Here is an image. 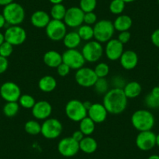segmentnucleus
Listing matches in <instances>:
<instances>
[{"mask_svg":"<svg viewBox=\"0 0 159 159\" xmlns=\"http://www.w3.org/2000/svg\"><path fill=\"white\" fill-rule=\"evenodd\" d=\"M128 98L123 88H113L108 90L103 97L102 104L109 114L119 115L123 113L127 107Z\"/></svg>","mask_w":159,"mask_h":159,"instance_id":"nucleus-1","label":"nucleus"},{"mask_svg":"<svg viewBox=\"0 0 159 159\" xmlns=\"http://www.w3.org/2000/svg\"><path fill=\"white\" fill-rule=\"evenodd\" d=\"M131 123L139 132L151 130L155 124V119L153 113L149 110L139 109L133 113Z\"/></svg>","mask_w":159,"mask_h":159,"instance_id":"nucleus-2","label":"nucleus"},{"mask_svg":"<svg viewBox=\"0 0 159 159\" xmlns=\"http://www.w3.org/2000/svg\"><path fill=\"white\" fill-rule=\"evenodd\" d=\"M94 38L100 43H106L113 38L115 27L113 22L109 20H101L94 26Z\"/></svg>","mask_w":159,"mask_h":159,"instance_id":"nucleus-3","label":"nucleus"},{"mask_svg":"<svg viewBox=\"0 0 159 159\" xmlns=\"http://www.w3.org/2000/svg\"><path fill=\"white\" fill-rule=\"evenodd\" d=\"M2 15L10 26L20 25L25 19V10L20 4L13 2L4 7Z\"/></svg>","mask_w":159,"mask_h":159,"instance_id":"nucleus-4","label":"nucleus"},{"mask_svg":"<svg viewBox=\"0 0 159 159\" xmlns=\"http://www.w3.org/2000/svg\"><path fill=\"white\" fill-rule=\"evenodd\" d=\"M65 112L67 118L73 122H80L88 116V109L85 108L84 102L78 99H72L66 103Z\"/></svg>","mask_w":159,"mask_h":159,"instance_id":"nucleus-5","label":"nucleus"},{"mask_svg":"<svg viewBox=\"0 0 159 159\" xmlns=\"http://www.w3.org/2000/svg\"><path fill=\"white\" fill-rule=\"evenodd\" d=\"M81 52L85 61L88 62H96L100 60L104 54L102 44L96 40L87 42L82 48Z\"/></svg>","mask_w":159,"mask_h":159,"instance_id":"nucleus-6","label":"nucleus"},{"mask_svg":"<svg viewBox=\"0 0 159 159\" xmlns=\"http://www.w3.org/2000/svg\"><path fill=\"white\" fill-rule=\"evenodd\" d=\"M62 124L59 119L55 118H48L44 120L42 124L41 134L45 138L54 140L58 138L62 133Z\"/></svg>","mask_w":159,"mask_h":159,"instance_id":"nucleus-7","label":"nucleus"},{"mask_svg":"<svg viewBox=\"0 0 159 159\" xmlns=\"http://www.w3.org/2000/svg\"><path fill=\"white\" fill-rule=\"evenodd\" d=\"M6 42H9L13 46L23 45L27 39V32L20 25L10 26L4 33Z\"/></svg>","mask_w":159,"mask_h":159,"instance_id":"nucleus-8","label":"nucleus"},{"mask_svg":"<svg viewBox=\"0 0 159 159\" xmlns=\"http://www.w3.org/2000/svg\"><path fill=\"white\" fill-rule=\"evenodd\" d=\"M62 62L66 64L71 70H77L84 66L85 61L81 51L76 48L66 49L62 54Z\"/></svg>","mask_w":159,"mask_h":159,"instance_id":"nucleus-9","label":"nucleus"},{"mask_svg":"<svg viewBox=\"0 0 159 159\" xmlns=\"http://www.w3.org/2000/svg\"><path fill=\"white\" fill-rule=\"evenodd\" d=\"M66 27L67 26L63 20L52 19L45 27V33L50 40L53 42H59L62 41L65 35L66 34Z\"/></svg>","mask_w":159,"mask_h":159,"instance_id":"nucleus-10","label":"nucleus"},{"mask_svg":"<svg viewBox=\"0 0 159 159\" xmlns=\"http://www.w3.org/2000/svg\"><path fill=\"white\" fill-rule=\"evenodd\" d=\"M98 76L94 70L89 67H82L76 70L75 73V80L79 86L82 88H91L94 87L97 81Z\"/></svg>","mask_w":159,"mask_h":159,"instance_id":"nucleus-11","label":"nucleus"},{"mask_svg":"<svg viewBox=\"0 0 159 159\" xmlns=\"http://www.w3.org/2000/svg\"><path fill=\"white\" fill-rule=\"evenodd\" d=\"M57 149L59 154L63 157H73L80 151L79 142L75 140L72 137H64L59 140Z\"/></svg>","mask_w":159,"mask_h":159,"instance_id":"nucleus-12","label":"nucleus"},{"mask_svg":"<svg viewBox=\"0 0 159 159\" xmlns=\"http://www.w3.org/2000/svg\"><path fill=\"white\" fill-rule=\"evenodd\" d=\"M0 95L7 102H18L21 96V90L16 83L7 81L0 87Z\"/></svg>","mask_w":159,"mask_h":159,"instance_id":"nucleus-13","label":"nucleus"},{"mask_svg":"<svg viewBox=\"0 0 159 159\" xmlns=\"http://www.w3.org/2000/svg\"><path fill=\"white\" fill-rule=\"evenodd\" d=\"M135 143L140 151H151L156 146V134L152 130L139 132L136 137Z\"/></svg>","mask_w":159,"mask_h":159,"instance_id":"nucleus-14","label":"nucleus"},{"mask_svg":"<svg viewBox=\"0 0 159 159\" xmlns=\"http://www.w3.org/2000/svg\"><path fill=\"white\" fill-rule=\"evenodd\" d=\"M84 13L79 7H73L67 9L63 22L69 27L76 28L84 24Z\"/></svg>","mask_w":159,"mask_h":159,"instance_id":"nucleus-15","label":"nucleus"},{"mask_svg":"<svg viewBox=\"0 0 159 159\" xmlns=\"http://www.w3.org/2000/svg\"><path fill=\"white\" fill-rule=\"evenodd\" d=\"M104 49L105 56L111 61H116L121 57L124 52V45L119 42L117 38H111L106 42Z\"/></svg>","mask_w":159,"mask_h":159,"instance_id":"nucleus-16","label":"nucleus"},{"mask_svg":"<svg viewBox=\"0 0 159 159\" xmlns=\"http://www.w3.org/2000/svg\"><path fill=\"white\" fill-rule=\"evenodd\" d=\"M52 106L47 101H38L31 108V113L34 118L38 120H45L51 116Z\"/></svg>","mask_w":159,"mask_h":159,"instance_id":"nucleus-17","label":"nucleus"},{"mask_svg":"<svg viewBox=\"0 0 159 159\" xmlns=\"http://www.w3.org/2000/svg\"><path fill=\"white\" fill-rule=\"evenodd\" d=\"M108 112L102 103H92L88 110V116L95 123H102L105 121Z\"/></svg>","mask_w":159,"mask_h":159,"instance_id":"nucleus-18","label":"nucleus"},{"mask_svg":"<svg viewBox=\"0 0 159 159\" xmlns=\"http://www.w3.org/2000/svg\"><path fill=\"white\" fill-rule=\"evenodd\" d=\"M119 60L120 65L124 70H132L137 67L139 58L136 52L133 50H126L123 52Z\"/></svg>","mask_w":159,"mask_h":159,"instance_id":"nucleus-19","label":"nucleus"},{"mask_svg":"<svg viewBox=\"0 0 159 159\" xmlns=\"http://www.w3.org/2000/svg\"><path fill=\"white\" fill-rule=\"evenodd\" d=\"M51 20L50 14L44 10H37L30 16L31 24L37 28H45Z\"/></svg>","mask_w":159,"mask_h":159,"instance_id":"nucleus-20","label":"nucleus"},{"mask_svg":"<svg viewBox=\"0 0 159 159\" xmlns=\"http://www.w3.org/2000/svg\"><path fill=\"white\" fill-rule=\"evenodd\" d=\"M44 63L50 68H57L62 62V54L55 50H49L43 56Z\"/></svg>","mask_w":159,"mask_h":159,"instance_id":"nucleus-21","label":"nucleus"},{"mask_svg":"<svg viewBox=\"0 0 159 159\" xmlns=\"http://www.w3.org/2000/svg\"><path fill=\"white\" fill-rule=\"evenodd\" d=\"M115 30L119 32L129 30L133 25V20L129 16L120 14L115 19L113 22Z\"/></svg>","mask_w":159,"mask_h":159,"instance_id":"nucleus-22","label":"nucleus"},{"mask_svg":"<svg viewBox=\"0 0 159 159\" xmlns=\"http://www.w3.org/2000/svg\"><path fill=\"white\" fill-rule=\"evenodd\" d=\"M80 151L85 154H91L95 152L98 149V142L91 136H85L82 140L79 142Z\"/></svg>","mask_w":159,"mask_h":159,"instance_id":"nucleus-23","label":"nucleus"},{"mask_svg":"<svg viewBox=\"0 0 159 159\" xmlns=\"http://www.w3.org/2000/svg\"><path fill=\"white\" fill-rule=\"evenodd\" d=\"M57 87V81L50 75H45L42 76L38 81V88L42 92L50 93L54 91Z\"/></svg>","mask_w":159,"mask_h":159,"instance_id":"nucleus-24","label":"nucleus"},{"mask_svg":"<svg viewBox=\"0 0 159 159\" xmlns=\"http://www.w3.org/2000/svg\"><path fill=\"white\" fill-rule=\"evenodd\" d=\"M82 40L78 34L77 31H70L67 32L66 34L62 39L63 45L67 49H73L76 48L80 43H81Z\"/></svg>","mask_w":159,"mask_h":159,"instance_id":"nucleus-25","label":"nucleus"},{"mask_svg":"<svg viewBox=\"0 0 159 159\" xmlns=\"http://www.w3.org/2000/svg\"><path fill=\"white\" fill-rule=\"evenodd\" d=\"M123 89L128 99L136 98L142 92V86L137 81H130L126 84Z\"/></svg>","mask_w":159,"mask_h":159,"instance_id":"nucleus-26","label":"nucleus"},{"mask_svg":"<svg viewBox=\"0 0 159 159\" xmlns=\"http://www.w3.org/2000/svg\"><path fill=\"white\" fill-rule=\"evenodd\" d=\"M79 123V129L84 136H91L95 130L96 123L88 116L85 117Z\"/></svg>","mask_w":159,"mask_h":159,"instance_id":"nucleus-27","label":"nucleus"},{"mask_svg":"<svg viewBox=\"0 0 159 159\" xmlns=\"http://www.w3.org/2000/svg\"><path fill=\"white\" fill-rule=\"evenodd\" d=\"M77 33L80 37L82 41L89 42L94 38V28L93 26L88 25V24H82L78 27Z\"/></svg>","mask_w":159,"mask_h":159,"instance_id":"nucleus-28","label":"nucleus"},{"mask_svg":"<svg viewBox=\"0 0 159 159\" xmlns=\"http://www.w3.org/2000/svg\"><path fill=\"white\" fill-rule=\"evenodd\" d=\"M66 10L67 9L62 3L55 4L52 7L50 10V16L52 20H63Z\"/></svg>","mask_w":159,"mask_h":159,"instance_id":"nucleus-29","label":"nucleus"},{"mask_svg":"<svg viewBox=\"0 0 159 159\" xmlns=\"http://www.w3.org/2000/svg\"><path fill=\"white\" fill-rule=\"evenodd\" d=\"M24 129L26 133L30 135L35 136L41 134L42 124L38 123L37 120H29L24 124Z\"/></svg>","mask_w":159,"mask_h":159,"instance_id":"nucleus-30","label":"nucleus"},{"mask_svg":"<svg viewBox=\"0 0 159 159\" xmlns=\"http://www.w3.org/2000/svg\"><path fill=\"white\" fill-rule=\"evenodd\" d=\"M20 105L18 102H7L3 106L4 115L8 118H13L16 116L20 110Z\"/></svg>","mask_w":159,"mask_h":159,"instance_id":"nucleus-31","label":"nucleus"},{"mask_svg":"<svg viewBox=\"0 0 159 159\" xmlns=\"http://www.w3.org/2000/svg\"><path fill=\"white\" fill-rule=\"evenodd\" d=\"M126 3L123 0H111L109 4V11L114 15H120L123 13Z\"/></svg>","mask_w":159,"mask_h":159,"instance_id":"nucleus-32","label":"nucleus"},{"mask_svg":"<svg viewBox=\"0 0 159 159\" xmlns=\"http://www.w3.org/2000/svg\"><path fill=\"white\" fill-rule=\"evenodd\" d=\"M18 103H19L20 106L22 107V108H26V109H30V108L31 109L36 103V101L33 96L25 94H21L19 101H18Z\"/></svg>","mask_w":159,"mask_h":159,"instance_id":"nucleus-33","label":"nucleus"},{"mask_svg":"<svg viewBox=\"0 0 159 159\" xmlns=\"http://www.w3.org/2000/svg\"><path fill=\"white\" fill-rule=\"evenodd\" d=\"M94 90L99 94H105L108 91V82L105 78H98L94 85Z\"/></svg>","mask_w":159,"mask_h":159,"instance_id":"nucleus-34","label":"nucleus"},{"mask_svg":"<svg viewBox=\"0 0 159 159\" xmlns=\"http://www.w3.org/2000/svg\"><path fill=\"white\" fill-rule=\"evenodd\" d=\"M94 70L98 78H105L109 73L110 68L109 66L105 62H99L96 65Z\"/></svg>","mask_w":159,"mask_h":159,"instance_id":"nucleus-35","label":"nucleus"},{"mask_svg":"<svg viewBox=\"0 0 159 159\" xmlns=\"http://www.w3.org/2000/svg\"><path fill=\"white\" fill-rule=\"evenodd\" d=\"M97 7V0H80V8L83 10L84 13L94 12Z\"/></svg>","mask_w":159,"mask_h":159,"instance_id":"nucleus-36","label":"nucleus"},{"mask_svg":"<svg viewBox=\"0 0 159 159\" xmlns=\"http://www.w3.org/2000/svg\"><path fill=\"white\" fill-rule=\"evenodd\" d=\"M144 103L148 108L154 109V108H159V98L152 95L150 93L145 97Z\"/></svg>","mask_w":159,"mask_h":159,"instance_id":"nucleus-37","label":"nucleus"},{"mask_svg":"<svg viewBox=\"0 0 159 159\" xmlns=\"http://www.w3.org/2000/svg\"><path fill=\"white\" fill-rule=\"evenodd\" d=\"M13 52V45L7 42H4L0 45V56L2 57L8 58L12 55Z\"/></svg>","mask_w":159,"mask_h":159,"instance_id":"nucleus-38","label":"nucleus"},{"mask_svg":"<svg viewBox=\"0 0 159 159\" xmlns=\"http://www.w3.org/2000/svg\"><path fill=\"white\" fill-rule=\"evenodd\" d=\"M98 22V16L94 12L85 13L84 16V24L90 26H94Z\"/></svg>","mask_w":159,"mask_h":159,"instance_id":"nucleus-39","label":"nucleus"},{"mask_svg":"<svg viewBox=\"0 0 159 159\" xmlns=\"http://www.w3.org/2000/svg\"><path fill=\"white\" fill-rule=\"evenodd\" d=\"M131 38V34L129 30H126V31H122L119 32V35H118V38L119 42H121L123 45L128 43L129 41Z\"/></svg>","mask_w":159,"mask_h":159,"instance_id":"nucleus-40","label":"nucleus"},{"mask_svg":"<svg viewBox=\"0 0 159 159\" xmlns=\"http://www.w3.org/2000/svg\"><path fill=\"white\" fill-rule=\"evenodd\" d=\"M56 70H57V73L59 74V76H66L70 73L71 69H70L66 64H65L64 62H62V63L56 68Z\"/></svg>","mask_w":159,"mask_h":159,"instance_id":"nucleus-41","label":"nucleus"},{"mask_svg":"<svg viewBox=\"0 0 159 159\" xmlns=\"http://www.w3.org/2000/svg\"><path fill=\"white\" fill-rule=\"evenodd\" d=\"M9 66V62L7 58L0 56V74L5 73Z\"/></svg>","mask_w":159,"mask_h":159,"instance_id":"nucleus-42","label":"nucleus"},{"mask_svg":"<svg viewBox=\"0 0 159 159\" xmlns=\"http://www.w3.org/2000/svg\"><path fill=\"white\" fill-rule=\"evenodd\" d=\"M151 41L153 45L159 48V28L153 31L151 35Z\"/></svg>","mask_w":159,"mask_h":159,"instance_id":"nucleus-43","label":"nucleus"},{"mask_svg":"<svg viewBox=\"0 0 159 159\" xmlns=\"http://www.w3.org/2000/svg\"><path fill=\"white\" fill-rule=\"evenodd\" d=\"M71 137H73L75 140H76L77 142H80V140H82V139H83L85 136L84 135V134L80 130V129H78V130L74 131V132L73 133Z\"/></svg>","mask_w":159,"mask_h":159,"instance_id":"nucleus-44","label":"nucleus"},{"mask_svg":"<svg viewBox=\"0 0 159 159\" xmlns=\"http://www.w3.org/2000/svg\"><path fill=\"white\" fill-rule=\"evenodd\" d=\"M6 24H7V23L6 21L5 17L2 15V13H0V29L3 28L6 26Z\"/></svg>","mask_w":159,"mask_h":159,"instance_id":"nucleus-45","label":"nucleus"},{"mask_svg":"<svg viewBox=\"0 0 159 159\" xmlns=\"http://www.w3.org/2000/svg\"><path fill=\"white\" fill-rule=\"evenodd\" d=\"M13 2H14V0H0V6L5 7Z\"/></svg>","mask_w":159,"mask_h":159,"instance_id":"nucleus-46","label":"nucleus"},{"mask_svg":"<svg viewBox=\"0 0 159 159\" xmlns=\"http://www.w3.org/2000/svg\"><path fill=\"white\" fill-rule=\"evenodd\" d=\"M151 94H152V95L155 96V97L159 98V86L153 88L152 90H151Z\"/></svg>","mask_w":159,"mask_h":159,"instance_id":"nucleus-47","label":"nucleus"},{"mask_svg":"<svg viewBox=\"0 0 159 159\" xmlns=\"http://www.w3.org/2000/svg\"><path fill=\"white\" fill-rule=\"evenodd\" d=\"M64 0H49V2H51L52 4L55 5V4H59V3H62Z\"/></svg>","mask_w":159,"mask_h":159,"instance_id":"nucleus-48","label":"nucleus"},{"mask_svg":"<svg viewBox=\"0 0 159 159\" xmlns=\"http://www.w3.org/2000/svg\"><path fill=\"white\" fill-rule=\"evenodd\" d=\"M5 42V37H4V34L0 31V45H2L3 42Z\"/></svg>","mask_w":159,"mask_h":159,"instance_id":"nucleus-49","label":"nucleus"},{"mask_svg":"<svg viewBox=\"0 0 159 159\" xmlns=\"http://www.w3.org/2000/svg\"><path fill=\"white\" fill-rule=\"evenodd\" d=\"M84 105L85 108H87V109H89L90 107L91 106V105H92V103H91V102H89V101H86V102H84Z\"/></svg>","mask_w":159,"mask_h":159,"instance_id":"nucleus-50","label":"nucleus"},{"mask_svg":"<svg viewBox=\"0 0 159 159\" xmlns=\"http://www.w3.org/2000/svg\"><path fill=\"white\" fill-rule=\"evenodd\" d=\"M147 159H159V155H157V154H152V155L149 156Z\"/></svg>","mask_w":159,"mask_h":159,"instance_id":"nucleus-51","label":"nucleus"},{"mask_svg":"<svg viewBox=\"0 0 159 159\" xmlns=\"http://www.w3.org/2000/svg\"><path fill=\"white\" fill-rule=\"evenodd\" d=\"M156 146L159 148V134L156 135Z\"/></svg>","mask_w":159,"mask_h":159,"instance_id":"nucleus-52","label":"nucleus"},{"mask_svg":"<svg viewBox=\"0 0 159 159\" xmlns=\"http://www.w3.org/2000/svg\"><path fill=\"white\" fill-rule=\"evenodd\" d=\"M123 1L125 2V3H130V2H134V1H136V0H123Z\"/></svg>","mask_w":159,"mask_h":159,"instance_id":"nucleus-53","label":"nucleus"},{"mask_svg":"<svg viewBox=\"0 0 159 159\" xmlns=\"http://www.w3.org/2000/svg\"><path fill=\"white\" fill-rule=\"evenodd\" d=\"M157 70H158V73H159V63H158V66H157Z\"/></svg>","mask_w":159,"mask_h":159,"instance_id":"nucleus-54","label":"nucleus"},{"mask_svg":"<svg viewBox=\"0 0 159 159\" xmlns=\"http://www.w3.org/2000/svg\"><path fill=\"white\" fill-rule=\"evenodd\" d=\"M157 3L159 4V0H157Z\"/></svg>","mask_w":159,"mask_h":159,"instance_id":"nucleus-55","label":"nucleus"},{"mask_svg":"<svg viewBox=\"0 0 159 159\" xmlns=\"http://www.w3.org/2000/svg\"><path fill=\"white\" fill-rule=\"evenodd\" d=\"M158 86H159V85H158Z\"/></svg>","mask_w":159,"mask_h":159,"instance_id":"nucleus-56","label":"nucleus"}]
</instances>
